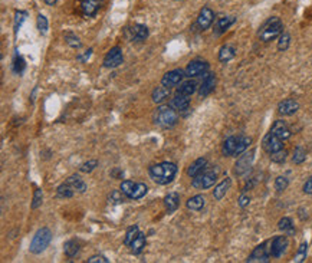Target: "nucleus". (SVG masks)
<instances>
[{
	"label": "nucleus",
	"instance_id": "obj_45",
	"mask_svg": "<svg viewBox=\"0 0 312 263\" xmlns=\"http://www.w3.org/2000/svg\"><path fill=\"white\" fill-rule=\"evenodd\" d=\"M42 201H43V191L40 188H36L35 193H33V200H32V206L30 207L33 210H36L39 206L42 204Z\"/></svg>",
	"mask_w": 312,
	"mask_h": 263
},
{
	"label": "nucleus",
	"instance_id": "obj_11",
	"mask_svg": "<svg viewBox=\"0 0 312 263\" xmlns=\"http://www.w3.org/2000/svg\"><path fill=\"white\" fill-rule=\"evenodd\" d=\"M300 110V102L294 98H287L278 104V113L284 117H291Z\"/></svg>",
	"mask_w": 312,
	"mask_h": 263
},
{
	"label": "nucleus",
	"instance_id": "obj_16",
	"mask_svg": "<svg viewBox=\"0 0 312 263\" xmlns=\"http://www.w3.org/2000/svg\"><path fill=\"white\" fill-rule=\"evenodd\" d=\"M184 74H186V72H183L181 69L170 71V72H167L165 75L162 76L161 84L164 85V87H167V88L175 87V85H178V84L181 82V79H183Z\"/></svg>",
	"mask_w": 312,
	"mask_h": 263
},
{
	"label": "nucleus",
	"instance_id": "obj_26",
	"mask_svg": "<svg viewBox=\"0 0 312 263\" xmlns=\"http://www.w3.org/2000/svg\"><path fill=\"white\" fill-rule=\"evenodd\" d=\"M131 33H133L131 39H133V40H136V42L146 40V39L149 38V27H147L146 25H140V23H138V25L133 26Z\"/></svg>",
	"mask_w": 312,
	"mask_h": 263
},
{
	"label": "nucleus",
	"instance_id": "obj_12",
	"mask_svg": "<svg viewBox=\"0 0 312 263\" xmlns=\"http://www.w3.org/2000/svg\"><path fill=\"white\" fill-rule=\"evenodd\" d=\"M104 0H81V12L85 17L95 16L102 7Z\"/></svg>",
	"mask_w": 312,
	"mask_h": 263
},
{
	"label": "nucleus",
	"instance_id": "obj_31",
	"mask_svg": "<svg viewBox=\"0 0 312 263\" xmlns=\"http://www.w3.org/2000/svg\"><path fill=\"white\" fill-rule=\"evenodd\" d=\"M147 193H149L147 184H144V183H136L134 190H133V193H131V196H130L128 199H131V200H140V199H143Z\"/></svg>",
	"mask_w": 312,
	"mask_h": 263
},
{
	"label": "nucleus",
	"instance_id": "obj_17",
	"mask_svg": "<svg viewBox=\"0 0 312 263\" xmlns=\"http://www.w3.org/2000/svg\"><path fill=\"white\" fill-rule=\"evenodd\" d=\"M214 87H216V76H214V74H207L204 81H203V84L199 88V95L203 98L207 97L214 89Z\"/></svg>",
	"mask_w": 312,
	"mask_h": 263
},
{
	"label": "nucleus",
	"instance_id": "obj_4",
	"mask_svg": "<svg viewBox=\"0 0 312 263\" xmlns=\"http://www.w3.org/2000/svg\"><path fill=\"white\" fill-rule=\"evenodd\" d=\"M50 240H52V232L48 227H42L35 233V236L32 239V242H30V248L29 249H30L32 253L39 255V253H42L49 246Z\"/></svg>",
	"mask_w": 312,
	"mask_h": 263
},
{
	"label": "nucleus",
	"instance_id": "obj_5",
	"mask_svg": "<svg viewBox=\"0 0 312 263\" xmlns=\"http://www.w3.org/2000/svg\"><path fill=\"white\" fill-rule=\"evenodd\" d=\"M217 174H219V168H210V170H204L201 174L193 177V187L201 188H210L214 186V183L217 181Z\"/></svg>",
	"mask_w": 312,
	"mask_h": 263
},
{
	"label": "nucleus",
	"instance_id": "obj_18",
	"mask_svg": "<svg viewBox=\"0 0 312 263\" xmlns=\"http://www.w3.org/2000/svg\"><path fill=\"white\" fill-rule=\"evenodd\" d=\"M237 139H239V135H232L226 139L223 142V147H222V154L225 157H235V152H236L237 147Z\"/></svg>",
	"mask_w": 312,
	"mask_h": 263
},
{
	"label": "nucleus",
	"instance_id": "obj_51",
	"mask_svg": "<svg viewBox=\"0 0 312 263\" xmlns=\"http://www.w3.org/2000/svg\"><path fill=\"white\" fill-rule=\"evenodd\" d=\"M250 203V197L248 194H242L240 197H239V207H242V209H245V207H248Z\"/></svg>",
	"mask_w": 312,
	"mask_h": 263
},
{
	"label": "nucleus",
	"instance_id": "obj_2",
	"mask_svg": "<svg viewBox=\"0 0 312 263\" xmlns=\"http://www.w3.org/2000/svg\"><path fill=\"white\" fill-rule=\"evenodd\" d=\"M284 32V23L281 20V17L278 16H271L259 29L258 36L262 42H272L276 38L281 36V33Z\"/></svg>",
	"mask_w": 312,
	"mask_h": 263
},
{
	"label": "nucleus",
	"instance_id": "obj_40",
	"mask_svg": "<svg viewBox=\"0 0 312 263\" xmlns=\"http://www.w3.org/2000/svg\"><path fill=\"white\" fill-rule=\"evenodd\" d=\"M26 68V63H25V59L22 58V56H19V55H16L14 56V61H13V71L16 72V74H22L23 71H25Z\"/></svg>",
	"mask_w": 312,
	"mask_h": 263
},
{
	"label": "nucleus",
	"instance_id": "obj_42",
	"mask_svg": "<svg viewBox=\"0 0 312 263\" xmlns=\"http://www.w3.org/2000/svg\"><path fill=\"white\" fill-rule=\"evenodd\" d=\"M134 186H136L134 181H131V180H124V181L121 183V186H120V190L123 191L124 196L130 197L131 193H133V190H134Z\"/></svg>",
	"mask_w": 312,
	"mask_h": 263
},
{
	"label": "nucleus",
	"instance_id": "obj_55",
	"mask_svg": "<svg viewBox=\"0 0 312 263\" xmlns=\"http://www.w3.org/2000/svg\"><path fill=\"white\" fill-rule=\"evenodd\" d=\"M43 1H45L46 4H49V6H53V4H55V3H56L58 0H43Z\"/></svg>",
	"mask_w": 312,
	"mask_h": 263
},
{
	"label": "nucleus",
	"instance_id": "obj_7",
	"mask_svg": "<svg viewBox=\"0 0 312 263\" xmlns=\"http://www.w3.org/2000/svg\"><path fill=\"white\" fill-rule=\"evenodd\" d=\"M268 246V242L259 245L258 248H255L253 252L250 253V256L246 259L248 263H268L269 262V258H271V249L266 248Z\"/></svg>",
	"mask_w": 312,
	"mask_h": 263
},
{
	"label": "nucleus",
	"instance_id": "obj_39",
	"mask_svg": "<svg viewBox=\"0 0 312 263\" xmlns=\"http://www.w3.org/2000/svg\"><path fill=\"white\" fill-rule=\"evenodd\" d=\"M307 160V151L304 150L302 147H297L294 150V154H292V161L294 164H302Z\"/></svg>",
	"mask_w": 312,
	"mask_h": 263
},
{
	"label": "nucleus",
	"instance_id": "obj_29",
	"mask_svg": "<svg viewBox=\"0 0 312 263\" xmlns=\"http://www.w3.org/2000/svg\"><path fill=\"white\" fill-rule=\"evenodd\" d=\"M196 89H197V84H196V81H186V82H183L180 87H178V94L180 95H186V97H190V95H193L194 92H196Z\"/></svg>",
	"mask_w": 312,
	"mask_h": 263
},
{
	"label": "nucleus",
	"instance_id": "obj_52",
	"mask_svg": "<svg viewBox=\"0 0 312 263\" xmlns=\"http://www.w3.org/2000/svg\"><path fill=\"white\" fill-rule=\"evenodd\" d=\"M302 190H304L305 194H312V177H310V178L305 181V184H304Z\"/></svg>",
	"mask_w": 312,
	"mask_h": 263
},
{
	"label": "nucleus",
	"instance_id": "obj_10",
	"mask_svg": "<svg viewBox=\"0 0 312 263\" xmlns=\"http://www.w3.org/2000/svg\"><path fill=\"white\" fill-rule=\"evenodd\" d=\"M289 248V240L288 236H276V238L271 242V256L274 258H282L285 255V252Z\"/></svg>",
	"mask_w": 312,
	"mask_h": 263
},
{
	"label": "nucleus",
	"instance_id": "obj_34",
	"mask_svg": "<svg viewBox=\"0 0 312 263\" xmlns=\"http://www.w3.org/2000/svg\"><path fill=\"white\" fill-rule=\"evenodd\" d=\"M63 252L68 258H74L76 256V253L79 252V245L76 243L75 240H69L63 245Z\"/></svg>",
	"mask_w": 312,
	"mask_h": 263
},
{
	"label": "nucleus",
	"instance_id": "obj_54",
	"mask_svg": "<svg viewBox=\"0 0 312 263\" xmlns=\"http://www.w3.org/2000/svg\"><path fill=\"white\" fill-rule=\"evenodd\" d=\"M111 174L115 175V177H118V175H123V171H121V170H118V168H115V170H114Z\"/></svg>",
	"mask_w": 312,
	"mask_h": 263
},
{
	"label": "nucleus",
	"instance_id": "obj_6",
	"mask_svg": "<svg viewBox=\"0 0 312 263\" xmlns=\"http://www.w3.org/2000/svg\"><path fill=\"white\" fill-rule=\"evenodd\" d=\"M253 160H255V150L245 151L242 155H239L236 164H235V174L245 175L246 173H249Z\"/></svg>",
	"mask_w": 312,
	"mask_h": 263
},
{
	"label": "nucleus",
	"instance_id": "obj_27",
	"mask_svg": "<svg viewBox=\"0 0 312 263\" xmlns=\"http://www.w3.org/2000/svg\"><path fill=\"white\" fill-rule=\"evenodd\" d=\"M66 183L75 190V193H85V191H87V184L82 181V178H81L79 175L76 174L71 175V177L66 180Z\"/></svg>",
	"mask_w": 312,
	"mask_h": 263
},
{
	"label": "nucleus",
	"instance_id": "obj_9",
	"mask_svg": "<svg viewBox=\"0 0 312 263\" xmlns=\"http://www.w3.org/2000/svg\"><path fill=\"white\" fill-rule=\"evenodd\" d=\"M123 62H124V56H123V49L120 46H115L113 49H110V52L104 58V66L110 68V69L120 66Z\"/></svg>",
	"mask_w": 312,
	"mask_h": 263
},
{
	"label": "nucleus",
	"instance_id": "obj_41",
	"mask_svg": "<svg viewBox=\"0 0 312 263\" xmlns=\"http://www.w3.org/2000/svg\"><path fill=\"white\" fill-rule=\"evenodd\" d=\"M288 186H289L288 177L279 175V177L275 178V190H276V191H284V190H287Z\"/></svg>",
	"mask_w": 312,
	"mask_h": 263
},
{
	"label": "nucleus",
	"instance_id": "obj_49",
	"mask_svg": "<svg viewBox=\"0 0 312 263\" xmlns=\"http://www.w3.org/2000/svg\"><path fill=\"white\" fill-rule=\"evenodd\" d=\"M26 12H16V19H14V32H17L19 30V27L22 26L23 23V20L26 19Z\"/></svg>",
	"mask_w": 312,
	"mask_h": 263
},
{
	"label": "nucleus",
	"instance_id": "obj_20",
	"mask_svg": "<svg viewBox=\"0 0 312 263\" xmlns=\"http://www.w3.org/2000/svg\"><path fill=\"white\" fill-rule=\"evenodd\" d=\"M232 186V180L230 178H225L222 183H219L214 190H213V197H214V200L220 201L223 197L226 196V193L229 191V188Z\"/></svg>",
	"mask_w": 312,
	"mask_h": 263
},
{
	"label": "nucleus",
	"instance_id": "obj_23",
	"mask_svg": "<svg viewBox=\"0 0 312 263\" xmlns=\"http://www.w3.org/2000/svg\"><path fill=\"white\" fill-rule=\"evenodd\" d=\"M236 56V49L232 45H223L219 50V61L222 63L230 62Z\"/></svg>",
	"mask_w": 312,
	"mask_h": 263
},
{
	"label": "nucleus",
	"instance_id": "obj_28",
	"mask_svg": "<svg viewBox=\"0 0 312 263\" xmlns=\"http://www.w3.org/2000/svg\"><path fill=\"white\" fill-rule=\"evenodd\" d=\"M146 243H147V239H146V235L144 233H138V236L136 238V240L131 243V252L134 253V255H140L141 252L144 251V248H146Z\"/></svg>",
	"mask_w": 312,
	"mask_h": 263
},
{
	"label": "nucleus",
	"instance_id": "obj_53",
	"mask_svg": "<svg viewBox=\"0 0 312 263\" xmlns=\"http://www.w3.org/2000/svg\"><path fill=\"white\" fill-rule=\"evenodd\" d=\"M91 53H92V49H88L87 52L84 53V56H78V61H81V62H85L87 59H89Z\"/></svg>",
	"mask_w": 312,
	"mask_h": 263
},
{
	"label": "nucleus",
	"instance_id": "obj_37",
	"mask_svg": "<svg viewBox=\"0 0 312 263\" xmlns=\"http://www.w3.org/2000/svg\"><path fill=\"white\" fill-rule=\"evenodd\" d=\"M138 233H140L138 226H133V227H130V229L127 230V233H125V238H124L125 246H131V243L136 240V238L138 236Z\"/></svg>",
	"mask_w": 312,
	"mask_h": 263
},
{
	"label": "nucleus",
	"instance_id": "obj_35",
	"mask_svg": "<svg viewBox=\"0 0 312 263\" xmlns=\"http://www.w3.org/2000/svg\"><path fill=\"white\" fill-rule=\"evenodd\" d=\"M74 194H75V190L71 187L66 181L62 183V184L58 187V196H59V197H62V199H71Z\"/></svg>",
	"mask_w": 312,
	"mask_h": 263
},
{
	"label": "nucleus",
	"instance_id": "obj_13",
	"mask_svg": "<svg viewBox=\"0 0 312 263\" xmlns=\"http://www.w3.org/2000/svg\"><path fill=\"white\" fill-rule=\"evenodd\" d=\"M213 22H214V13L210 7L204 6L197 16V26L200 27V30H207L213 25Z\"/></svg>",
	"mask_w": 312,
	"mask_h": 263
},
{
	"label": "nucleus",
	"instance_id": "obj_48",
	"mask_svg": "<svg viewBox=\"0 0 312 263\" xmlns=\"http://www.w3.org/2000/svg\"><path fill=\"white\" fill-rule=\"evenodd\" d=\"M97 165H98V161L97 160H89L87 163H84L81 167H79V170L82 171V173H91V171H94L95 168H97Z\"/></svg>",
	"mask_w": 312,
	"mask_h": 263
},
{
	"label": "nucleus",
	"instance_id": "obj_47",
	"mask_svg": "<svg viewBox=\"0 0 312 263\" xmlns=\"http://www.w3.org/2000/svg\"><path fill=\"white\" fill-rule=\"evenodd\" d=\"M124 194H123V191L121 190H114L111 191V194H110V203H113V204H120V203H123L124 201V197H123Z\"/></svg>",
	"mask_w": 312,
	"mask_h": 263
},
{
	"label": "nucleus",
	"instance_id": "obj_3",
	"mask_svg": "<svg viewBox=\"0 0 312 263\" xmlns=\"http://www.w3.org/2000/svg\"><path fill=\"white\" fill-rule=\"evenodd\" d=\"M177 111H174L170 105L160 107L154 113V123L161 128H171L177 124Z\"/></svg>",
	"mask_w": 312,
	"mask_h": 263
},
{
	"label": "nucleus",
	"instance_id": "obj_19",
	"mask_svg": "<svg viewBox=\"0 0 312 263\" xmlns=\"http://www.w3.org/2000/svg\"><path fill=\"white\" fill-rule=\"evenodd\" d=\"M168 105L174 110V111H186L190 107V100L186 95H177L173 100L168 102Z\"/></svg>",
	"mask_w": 312,
	"mask_h": 263
},
{
	"label": "nucleus",
	"instance_id": "obj_38",
	"mask_svg": "<svg viewBox=\"0 0 312 263\" xmlns=\"http://www.w3.org/2000/svg\"><path fill=\"white\" fill-rule=\"evenodd\" d=\"M289 45H291V35L288 32H282L279 36V40H278V50L285 52L289 48Z\"/></svg>",
	"mask_w": 312,
	"mask_h": 263
},
{
	"label": "nucleus",
	"instance_id": "obj_44",
	"mask_svg": "<svg viewBox=\"0 0 312 263\" xmlns=\"http://www.w3.org/2000/svg\"><path fill=\"white\" fill-rule=\"evenodd\" d=\"M65 40H66V43H68L71 48H74V49H79L81 45H82L79 38L75 36V35H72V33H66V35H65Z\"/></svg>",
	"mask_w": 312,
	"mask_h": 263
},
{
	"label": "nucleus",
	"instance_id": "obj_1",
	"mask_svg": "<svg viewBox=\"0 0 312 263\" xmlns=\"http://www.w3.org/2000/svg\"><path fill=\"white\" fill-rule=\"evenodd\" d=\"M175 174H177V165L174 163H168V161L156 164L150 168L151 180L160 186H165V184L171 183L174 180Z\"/></svg>",
	"mask_w": 312,
	"mask_h": 263
},
{
	"label": "nucleus",
	"instance_id": "obj_22",
	"mask_svg": "<svg viewBox=\"0 0 312 263\" xmlns=\"http://www.w3.org/2000/svg\"><path fill=\"white\" fill-rule=\"evenodd\" d=\"M235 22H236V17H233V16H225V17H220V19L217 20V23H216V29H214L216 35H222V33H225L226 30H227L230 26L233 25Z\"/></svg>",
	"mask_w": 312,
	"mask_h": 263
},
{
	"label": "nucleus",
	"instance_id": "obj_32",
	"mask_svg": "<svg viewBox=\"0 0 312 263\" xmlns=\"http://www.w3.org/2000/svg\"><path fill=\"white\" fill-rule=\"evenodd\" d=\"M278 227L279 230L285 232L287 235H294L295 233V227H294V222L291 217H282L278 223Z\"/></svg>",
	"mask_w": 312,
	"mask_h": 263
},
{
	"label": "nucleus",
	"instance_id": "obj_24",
	"mask_svg": "<svg viewBox=\"0 0 312 263\" xmlns=\"http://www.w3.org/2000/svg\"><path fill=\"white\" fill-rule=\"evenodd\" d=\"M186 206H187L188 210H191V212H200L206 206V199L201 194H196V196L188 199Z\"/></svg>",
	"mask_w": 312,
	"mask_h": 263
},
{
	"label": "nucleus",
	"instance_id": "obj_43",
	"mask_svg": "<svg viewBox=\"0 0 312 263\" xmlns=\"http://www.w3.org/2000/svg\"><path fill=\"white\" fill-rule=\"evenodd\" d=\"M271 155V160L276 164H282L287 161V157H288V152L285 150H281V151H276L274 154H269Z\"/></svg>",
	"mask_w": 312,
	"mask_h": 263
},
{
	"label": "nucleus",
	"instance_id": "obj_30",
	"mask_svg": "<svg viewBox=\"0 0 312 263\" xmlns=\"http://www.w3.org/2000/svg\"><path fill=\"white\" fill-rule=\"evenodd\" d=\"M252 144V138L248 137V135H239V139H237V147L236 152H235V157H239L242 155L245 151L248 150Z\"/></svg>",
	"mask_w": 312,
	"mask_h": 263
},
{
	"label": "nucleus",
	"instance_id": "obj_33",
	"mask_svg": "<svg viewBox=\"0 0 312 263\" xmlns=\"http://www.w3.org/2000/svg\"><path fill=\"white\" fill-rule=\"evenodd\" d=\"M168 97V88L167 87H157L154 91H153V101L156 104H160L162 101L165 100Z\"/></svg>",
	"mask_w": 312,
	"mask_h": 263
},
{
	"label": "nucleus",
	"instance_id": "obj_15",
	"mask_svg": "<svg viewBox=\"0 0 312 263\" xmlns=\"http://www.w3.org/2000/svg\"><path fill=\"white\" fill-rule=\"evenodd\" d=\"M271 132L275 134L276 137H279L282 141H287L289 138L292 137V131H291V128L288 127V124L285 121H282V120H278V121H275L274 126H272V130H271Z\"/></svg>",
	"mask_w": 312,
	"mask_h": 263
},
{
	"label": "nucleus",
	"instance_id": "obj_21",
	"mask_svg": "<svg viewBox=\"0 0 312 263\" xmlns=\"http://www.w3.org/2000/svg\"><path fill=\"white\" fill-rule=\"evenodd\" d=\"M206 167H207V160L203 158V157H200V158H197L194 163H191V165L188 167L187 174L193 178V177H196V175L201 174V173L206 170Z\"/></svg>",
	"mask_w": 312,
	"mask_h": 263
},
{
	"label": "nucleus",
	"instance_id": "obj_8",
	"mask_svg": "<svg viewBox=\"0 0 312 263\" xmlns=\"http://www.w3.org/2000/svg\"><path fill=\"white\" fill-rule=\"evenodd\" d=\"M262 147L268 154H274L276 151L284 150V141L279 137H276L272 132H268L263 138Z\"/></svg>",
	"mask_w": 312,
	"mask_h": 263
},
{
	"label": "nucleus",
	"instance_id": "obj_36",
	"mask_svg": "<svg viewBox=\"0 0 312 263\" xmlns=\"http://www.w3.org/2000/svg\"><path fill=\"white\" fill-rule=\"evenodd\" d=\"M307 256H308V243L304 242V243H301L300 248H298V252H297V255H295V258H294V262L297 263L305 262Z\"/></svg>",
	"mask_w": 312,
	"mask_h": 263
},
{
	"label": "nucleus",
	"instance_id": "obj_46",
	"mask_svg": "<svg viewBox=\"0 0 312 263\" xmlns=\"http://www.w3.org/2000/svg\"><path fill=\"white\" fill-rule=\"evenodd\" d=\"M48 27H49V23H48V19L43 16V14H39L38 16V29L39 32L42 35H45L48 32Z\"/></svg>",
	"mask_w": 312,
	"mask_h": 263
},
{
	"label": "nucleus",
	"instance_id": "obj_25",
	"mask_svg": "<svg viewBox=\"0 0 312 263\" xmlns=\"http://www.w3.org/2000/svg\"><path fill=\"white\" fill-rule=\"evenodd\" d=\"M164 206H165V209H167L168 213L175 212L178 209V206H180V197H178V194L177 193H168L165 196V199H164Z\"/></svg>",
	"mask_w": 312,
	"mask_h": 263
},
{
	"label": "nucleus",
	"instance_id": "obj_14",
	"mask_svg": "<svg viewBox=\"0 0 312 263\" xmlns=\"http://www.w3.org/2000/svg\"><path fill=\"white\" fill-rule=\"evenodd\" d=\"M209 71V63L204 62V61H191L188 63L187 68H186V75L190 78H194V76H200L203 74H206Z\"/></svg>",
	"mask_w": 312,
	"mask_h": 263
},
{
	"label": "nucleus",
	"instance_id": "obj_50",
	"mask_svg": "<svg viewBox=\"0 0 312 263\" xmlns=\"http://www.w3.org/2000/svg\"><path fill=\"white\" fill-rule=\"evenodd\" d=\"M110 261L102 255H94L88 259V263H108Z\"/></svg>",
	"mask_w": 312,
	"mask_h": 263
}]
</instances>
